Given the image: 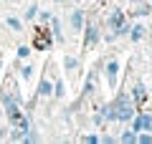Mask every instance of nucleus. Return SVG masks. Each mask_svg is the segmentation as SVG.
<instances>
[{
  "mask_svg": "<svg viewBox=\"0 0 152 144\" xmlns=\"http://www.w3.org/2000/svg\"><path fill=\"white\" fill-rule=\"evenodd\" d=\"M107 28H109V33L104 36V43H112V41H117V38L129 36L132 23L127 20V13L122 10V8H114V10L109 13V18H107Z\"/></svg>",
  "mask_w": 152,
  "mask_h": 144,
  "instance_id": "1",
  "label": "nucleus"
},
{
  "mask_svg": "<svg viewBox=\"0 0 152 144\" xmlns=\"http://www.w3.org/2000/svg\"><path fill=\"white\" fill-rule=\"evenodd\" d=\"M112 109H114V121L119 124H129L137 114V104L132 99V94H117V99L112 101Z\"/></svg>",
  "mask_w": 152,
  "mask_h": 144,
  "instance_id": "2",
  "label": "nucleus"
},
{
  "mask_svg": "<svg viewBox=\"0 0 152 144\" xmlns=\"http://www.w3.org/2000/svg\"><path fill=\"white\" fill-rule=\"evenodd\" d=\"M0 106H3V116L8 119V124H10V127L20 119V114H23V106L13 99L10 91H3V94H0Z\"/></svg>",
  "mask_w": 152,
  "mask_h": 144,
  "instance_id": "3",
  "label": "nucleus"
},
{
  "mask_svg": "<svg viewBox=\"0 0 152 144\" xmlns=\"http://www.w3.org/2000/svg\"><path fill=\"white\" fill-rule=\"evenodd\" d=\"M104 79H107V86L112 91L117 89V84H119V61L117 58H109L104 63Z\"/></svg>",
  "mask_w": 152,
  "mask_h": 144,
  "instance_id": "4",
  "label": "nucleus"
},
{
  "mask_svg": "<svg viewBox=\"0 0 152 144\" xmlns=\"http://www.w3.org/2000/svg\"><path fill=\"white\" fill-rule=\"evenodd\" d=\"M132 129L134 132H152V111H140L137 109L134 119H132Z\"/></svg>",
  "mask_w": 152,
  "mask_h": 144,
  "instance_id": "5",
  "label": "nucleus"
},
{
  "mask_svg": "<svg viewBox=\"0 0 152 144\" xmlns=\"http://www.w3.org/2000/svg\"><path fill=\"white\" fill-rule=\"evenodd\" d=\"M99 41H102V28H99L96 20H89V25L84 28V46L91 48V46H96Z\"/></svg>",
  "mask_w": 152,
  "mask_h": 144,
  "instance_id": "6",
  "label": "nucleus"
},
{
  "mask_svg": "<svg viewBox=\"0 0 152 144\" xmlns=\"http://www.w3.org/2000/svg\"><path fill=\"white\" fill-rule=\"evenodd\" d=\"M36 96H38V99H53V81H51L48 76H43V79L38 81Z\"/></svg>",
  "mask_w": 152,
  "mask_h": 144,
  "instance_id": "7",
  "label": "nucleus"
},
{
  "mask_svg": "<svg viewBox=\"0 0 152 144\" xmlns=\"http://www.w3.org/2000/svg\"><path fill=\"white\" fill-rule=\"evenodd\" d=\"M69 23H71V31H74V33H81L84 31V10H81V8H74V10H71Z\"/></svg>",
  "mask_w": 152,
  "mask_h": 144,
  "instance_id": "8",
  "label": "nucleus"
},
{
  "mask_svg": "<svg viewBox=\"0 0 152 144\" xmlns=\"http://www.w3.org/2000/svg\"><path fill=\"white\" fill-rule=\"evenodd\" d=\"M51 43H53V41H51V33L46 31V28L36 33V41H33V46H36L38 51H48V48H51Z\"/></svg>",
  "mask_w": 152,
  "mask_h": 144,
  "instance_id": "9",
  "label": "nucleus"
},
{
  "mask_svg": "<svg viewBox=\"0 0 152 144\" xmlns=\"http://www.w3.org/2000/svg\"><path fill=\"white\" fill-rule=\"evenodd\" d=\"M145 33H147V28H145V23H134V25L129 28V36H127V38H129L132 43H140L142 38H145Z\"/></svg>",
  "mask_w": 152,
  "mask_h": 144,
  "instance_id": "10",
  "label": "nucleus"
},
{
  "mask_svg": "<svg viewBox=\"0 0 152 144\" xmlns=\"http://www.w3.org/2000/svg\"><path fill=\"white\" fill-rule=\"evenodd\" d=\"M132 99H134L137 106H145V104H147V91H145L142 84H134V89H132Z\"/></svg>",
  "mask_w": 152,
  "mask_h": 144,
  "instance_id": "11",
  "label": "nucleus"
},
{
  "mask_svg": "<svg viewBox=\"0 0 152 144\" xmlns=\"http://www.w3.org/2000/svg\"><path fill=\"white\" fill-rule=\"evenodd\" d=\"M117 142H122V144H137V132H134V129H124V132L117 137Z\"/></svg>",
  "mask_w": 152,
  "mask_h": 144,
  "instance_id": "12",
  "label": "nucleus"
},
{
  "mask_svg": "<svg viewBox=\"0 0 152 144\" xmlns=\"http://www.w3.org/2000/svg\"><path fill=\"white\" fill-rule=\"evenodd\" d=\"M94 86H96V71H89L86 81H84V96L94 94Z\"/></svg>",
  "mask_w": 152,
  "mask_h": 144,
  "instance_id": "13",
  "label": "nucleus"
},
{
  "mask_svg": "<svg viewBox=\"0 0 152 144\" xmlns=\"http://www.w3.org/2000/svg\"><path fill=\"white\" fill-rule=\"evenodd\" d=\"M48 25H51V36H53L56 38V41H64V31H61V20H58V18H51V23H48Z\"/></svg>",
  "mask_w": 152,
  "mask_h": 144,
  "instance_id": "14",
  "label": "nucleus"
},
{
  "mask_svg": "<svg viewBox=\"0 0 152 144\" xmlns=\"http://www.w3.org/2000/svg\"><path fill=\"white\" fill-rule=\"evenodd\" d=\"M5 25L10 28L13 33H23V20H20V18H15V15H8L5 18Z\"/></svg>",
  "mask_w": 152,
  "mask_h": 144,
  "instance_id": "15",
  "label": "nucleus"
},
{
  "mask_svg": "<svg viewBox=\"0 0 152 144\" xmlns=\"http://www.w3.org/2000/svg\"><path fill=\"white\" fill-rule=\"evenodd\" d=\"M31 53H33V48H31V46H26V43H20V46L15 48L18 61H28V58H31Z\"/></svg>",
  "mask_w": 152,
  "mask_h": 144,
  "instance_id": "16",
  "label": "nucleus"
},
{
  "mask_svg": "<svg viewBox=\"0 0 152 144\" xmlns=\"http://www.w3.org/2000/svg\"><path fill=\"white\" fill-rule=\"evenodd\" d=\"M66 96V84H64V79H56L53 81V99H64Z\"/></svg>",
  "mask_w": 152,
  "mask_h": 144,
  "instance_id": "17",
  "label": "nucleus"
},
{
  "mask_svg": "<svg viewBox=\"0 0 152 144\" xmlns=\"http://www.w3.org/2000/svg\"><path fill=\"white\" fill-rule=\"evenodd\" d=\"M38 10H41L38 3H31V5L26 8V13H23V18H26V20H36V18H38Z\"/></svg>",
  "mask_w": 152,
  "mask_h": 144,
  "instance_id": "18",
  "label": "nucleus"
},
{
  "mask_svg": "<svg viewBox=\"0 0 152 144\" xmlns=\"http://www.w3.org/2000/svg\"><path fill=\"white\" fill-rule=\"evenodd\" d=\"M79 68V58L76 56H64V71H76Z\"/></svg>",
  "mask_w": 152,
  "mask_h": 144,
  "instance_id": "19",
  "label": "nucleus"
},
{
  "mask_svg": "<svg viewBox=\"0 0 152 144\" xmlns=\"http://www.w3.org/2000/svg\"><path fill=\"white\" fill-rule=\"evenodd\" d=\"M33 71H36V68H33L31 63H26V66L20 68V73H18V76H20L23 81H31V79H33Z\"/></svg>",
  "mask_w": 152,
  "mask_h": 144,
  "instance_id": "20",
  "label": "nucleus"
},
{
  "mask_svg": "<svg viewBox=\"0 0 152 144\" xmlns=\"http://www.w3.org/2000/svg\"><path fill=\"white\" fill-rule=\"evenodd\" d=\"M51 18H53V15H51L48 10H38V20L43 23V25H48V23H51Z\"/></svg>",
  "mask_w": 152,
  "mask_h": 144,
  "instance_id": "21",
  "label": "nucleus"
},
{
  "mask_svg": "<svg viewBox=\"0 0 152 144\" xmlns=\"http://www.w3.org/2000/svg\"><path fill=\"white\" fill-rule=\"evenodd\" d=\"M81 142H86V144H99V142H102V137H99V134H86V137H81Z\"/></svg>",
  "mask_w": 152,
  "mask_h": 144,
  "instance_id": "22",
  "label": "nucleus"
},
{
  "mask_svg": "<svg viewBox=\"0 0 152 144\" xmlns=\"http://www.w3.org/2000/svg\"><path fill=\"white\" fill-rule=\"evenodd\" d=\"M91 121H94V127H104V116H102V114H94V119H91Z\"/></svg>",
  "mask_w": 152,
  "mask_h": 144,
  "instance_id": "23",
  "label": "nucleus"
},
{
  "mask_svg": "<svg viewBox=\"0 0 152 144\" xmlns=\"http://www.w3.org/2000/svg\"><path fill=\"white\" fill-rule=\"evenodd\" d=\"M102 142H104V144H114L117 139H114V137H109V134H104V137H102Z\"/></svg>",
  "mask_w": 152,
  "mask_h": 144,
  "instance_id": "24",
  "label": "nucleus"
},
{
  "mask_svg": "<svg viewBox=\"0 0 152 144\" xmlns=\"http://www.w3.org/2000/svg\"><path fill=\"white\" fill-rule=\"evenodd\" d=\"M0 119H3V106H0Z\"/></svg>",
  "mask_w": 152,
  "mask_h": 144,
  "instance_id": "25",
  "label": "nucleus"
},
{
  "mask_svg": "<svg viewBox=\"0 0 152 144\" xmlns=\"http://www.w3.org/2000/svg\"><path fill=\"white\" fill-rule=\"evenodd\" d=\"M0 68H3V63H0Z\"/></svg>",
  "mask_w": 152,
  "mask_h": 144,
  "instance_id": "26",
  "label": "nucleus"
},
{
  "mask_svg": "<svg viewBox=\"0 0 152 144\" xmlns=\"http://www.w3.org/2000/svg\"><path fill=\"white\" fill-rule=\"evenodd\" d=\"M150 5H152V0H150Z\"/></svg>",
  "mask_w": 152,
  "mask_h": 144,
  "instance_id": "27",
  "label": "nucleus"
}]
</instances>
